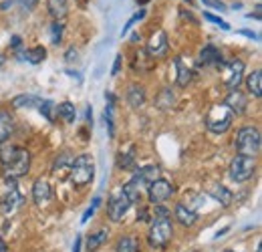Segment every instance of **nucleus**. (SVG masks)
Instances as JSON below:
<instances>
[{
  "mask_svg": "<svg viewBox=\"0 0 262 252\" xmlns=\"http://www.w3.org/2000/svg\"><path fill=\"white\" fill-rule=\"evenodd\" d=\"M137 220H139V222H149V212H147L145 208H141V210L137 212Z\"/></svg>",
  "mask_w": 262,
  "mask_h": 252,
  "instance_id": "58836bf2",
  "label": "nucleus"
},
{
  "mask_svg": "<svg viewBox=\"0 0 262 252\" xmlns=\"http://www.w3.org/2000/svg\"><path fill=\"white\" fill-rule=\"evenodd\" d=\"M63 31H65V27H63L61 20H55V23L51 25V40H53V45H59V43H61Z\"/></svg>",
  "mask_w": 262,
  "mask_h": 252,
  "instance_id": "2f4dec72",
  "label": "nucleus"
},
{
  "mask_svg": "<svg viewBox=\"0 0 262 252\" xmlns=\"http://www.w3.org/2000/svg\"><path fill=\"white\" fill-rule=\"evenodd\" d=\"M107 238H109V230H105V228L97 230L95 234H89L87 236V252H97L107 242Z\"/></svg>",
  "mask_w": 262,
  "mask_h": 252,
  "instance_id": "5701e85b",
  "label": "nucleus"
},
{
  "mask_svg": "<svg viewBox=\"0 0 262 252\" xmlns=\"http://www.w3.org/2000/svg\"><path fill=\"white\" fill-rule=\"evenodd\" d=\"M69 178H71L75 188H85L87 184H91L93 178H95V161H93V158L89 154L77 156V158L73 159Z\"/></svg>",
  "mask_w": 262,
  "mask_h": 252,
  "instance_id": "f03ea898",
  "label": "nucleus"
},
{
  "mask_svg": "<svg viewBox=\"0 0 262 252\" xmlns=\"http://www.w3.org/2000/svg\"><path fill=\"white\" fill-rule=\"evenodd\" d=\"M81 244H83V240L77 238V240H75V246H73V252H81Z\"/></svg>",
  "mask_w": 262,
  "mask_h": 252,
  "instance_id": "c03bdc74",
  "label": "nucleus"
},
{
  "mask_svg": "<svg viewBox=\"0 0 262 252\" xmlns=\"http://www.w3.org/2000/svg\"><path fill=\"white\" fill-rule=\"evenodd\" d=\"M99 204H101V198H99V196H95V198H93V204H91V206L85 210V214H83V218H81V222H83V224H85V222H89V218L95 214V210L99 208Z\"/></svg>",
  "mask_w": 262,
  "mask_h": 252,
  "instance_id": "c9c22d12",
  "label": "nucleus"
},
{
  "mask_svg": "<svg viewBox=\"0 0 262 252\" xmlns=\"http://www.w3.org/2000/svg\"><path fill=\"white\" fill-rule=\"evenodd\" d=\"M173 67H176V73H178V75H176L178 87H188V85L192 83V79H194L192 69L182 61V57H176V59H173Z\"/></svg>",
  "mask_w": 262,
  "mask_h": 252,
  "instance_id": "dca6fc26",
  "label": "nucleus"
},
{
  "mask_svg": "<svg viewBox=\"0 0 262 252\" xmlns=\"http://www.w3.org/2000/svg\"><path fill=\"white\" fill-rule=\"evenodd\" d=\"M226 252H234V250H226Z\"/></svg>",
  "mask_w": 262,
  "mask_h": 252,
  "instance_id": "864d4df0",
  "label": "nucleus"
},
{
  "mask_svg": "<svg viewBox=\"0 0 262 252\" xmlns=\"http://www.w3.org/2000/svg\"><path fill=\"white\" fill-rule=\"evenodd\" d=\"M173 216H176V220L180 222L182 226H186V228H190V226H194L198 222V214L194 210H190L184 202H180L178 206H176V210H173Z\"/></svg>",
  "mask_w": 262,
  "mask_h": 252,
  "instance_id": "f3484780",
  "label": "nucleus"
},
{
  "mask_svg": "<svg viewBox=\"0 0 262 252\" xmlns=\"http://www.w3.org/2000/svg\"><path fill=\"white\" fill-rule=\"evenodd\" d=\"M234 121V113L230 111L228 107L222 103V105H214L210 107L208 115H206V129L210 133H216V135H222L226 133Z\"/></svg>",
  "mask_w": 262,
  "mask_h": 252,
  "instance_id": "20e7f679",
  "label": "nucleus"
},
{
  "mask_svg": "<svg viewBox=\"0 0 262 252\" xmlns=\"http://www.w3.org/2000/svg\"><path fill=\"white\" fill-rule=\"evenodd\" d=\"M204 18H206V20H210V23H214V25H218L222 31H230L228 23H226V20H222L220 16H214L212 12H204Z\"/></svg>",
  "mask_w": 262,
  "mask_h": 252,
  "instance_id": "72a5a7b5",
  "label": "nucleus"
},
{
  "mask_svg": "<svg viewBox=\"0 0 262 252\" xmlns=\"http://www.w3.org/2000/svg\"><path fill=\"white\" fill-rule=\"evenodd\" d=\"M173 184L171 182H167L164 178H158L156 182H151L149 186H147V200L154 204V206H158V204H164L167 202L171 196H173Z\"/></svg>",
  "mask_w": 262,
  "mask_h": 252,
  "instance_id": "6e6552de",
  "label": "nucleus"
},
{
  "mask_svg": "<svg viewBox=\"0 0 262 252\" xmlns=\"http://www.w3.org/2000/svg\"><path fill=\"white\" fill-rule=\"evenodd\" d=\"M4 61H6V59H4V55H0V67L4 65Z\"/></svg>",
  "mask_w": 262,
  "mask_h": 252,
  "instance_id": "09e8293b",
  "label": "nucleus"
},
{
  "mask_svg": "<svg viewBox=\"0 0 262 252\" xmlns=\"http://www.w3.org/2000/svg\"><path fill=\"white\" fill-rule=\"evenodd\" d=\"M198 63L202 67H220L224 63L222 51L218 47H214V45H206L198 55Z\"/></svg>",
  "mask_w": 262,
  "mask_h": 252,
  "instance_id": "4468645a",
  "label": "nucleus"
},
{
  "mask_svg": "<svg viewBox=\"0 0 262 252\" xmlns=\"http://www.w3.org/2000/svg\"><path fill=\"white\" fill-rule=\"evenodd\" d=\"M6 180H20L31 172V152L25 148H18L16 156L10 159L6 165H2Z\"/></svg>",
  "mask_w": 262,
  "mask_h": 252,
  "instance_id": "39448f33",
  "label": "nucleus"
},
{
  "mask_svg": "<svg viewBox=\"0 0 262 252\" xmlns=\"http://www.w3.org/2000/svg\"><path fill=\"white\" fill-rule=\"evenodd\" d=\"M73 156L71 154H59L57 158H55V163H53V174H57V176H63L65 172H71V165H73Z\"/></svg>",
  "mask_w": 262,
  "mask_h": 252,
  "instance_id": "bb28decb",
  "label": "nucleus"
},
{
  "mask_svg": "<svg viewBox=\"0 0 262 252\" xmlns=\"http://www.w3.org/2000/svg\"><path fill=\"white\" fill-rule=\"evenodd\" d=\"M10 47H12L14 51H18V49H20V36H12V40H10Z\"/></svg>",
  "mask_w": 262,
  "mask_h": 252,
  "instance_id": "a19ab883",
  "label": "nucleus"
},
{
  "mask_svg": "<svg viewBox=\"0 0 262 252\" xmlns=\"http://www.w3.org/2000/svg\"><path fill=\"white\" fill-rule=\"evenodd\" d=\"M53 198V188L47 178H36L33 184V200L36 206H45Z\"/></svg>",
  "mask_w": 262,
  "mask_h": 252,
  "instance_id": "2eb2a0df",
  "label": "nucleus"
},
{
  "mask_svg": "<svg viewBox=\"0 0 262 252\" xmlns=\"http://www.w3.org/2000/svg\"><path fill=\"white\" fill-rule=\"evenodd\" d=\"M186 2H188V4H192V2H194V0H186Z\"/></svg>",
  "mask_w": 262,
  "mask_h": 252,
  "instance_id": "603ef678",
  "label": "nucleus"
},
{
  "mask_svg": "<svg viewBox=\"0 0 262 252\" xmlns=\"http://www.w3.org/2000/svg\"><path fill=\"white\" fill-rule=\"evenodd\" d=\"M38 111H40V115L49 121V123H55V113H57V105L53 103V101H40V105H38Z\"/></svg>",
  "mask_w": 262,
  "mask_h": 252,
  "instance_id": "7c9ffc66",
  "label": "nucleus"
},
{
  "mask_svg": "<svg viewBox=\"0 0 262 252\" xmlns=\"http://www.w3.org/2000/svg\"><path fill=\"white\" fill-rule=\"evenodd\" d=\"M208 194H210L216 202H220L224 208L230 206V204H232V200H234V194H232L226 186H222V184H214V186H210V188H208Z\"/></svg>",
  "mask_w": 262,
  "mask_h": 252,
  "instance_id": "a211bd4d",
  "label": "nucleus"
},
{
  "mask_svg": "<svg viewBox=\"0 0 262 252\" xmlns=\"http://www.w3.org/2000/svg\"><path fill=\"white\" fill-rule=\"evenodd\" d=\"M16 53H18V57H20L23 61H29L31 65L42 63V61H45V57H47V49H45V47H34V49H29V51L18 49Z\"/></svg>",
  "mask_w": 262,
  "mask_h": 252,
  "instance_id": "412c9836",
  "label": "nucleus"
},
{
  "mask_svg": "<svg viewBox=\"0 0 262 252\" xmlns=\"http://www.w3.org/2000/svg\"><path fill=\"white\" fill-rule=\"evenodd\" d=\"M206 6H212V8H216V10H226V6L220 2V0H202Z\"/></svg>",
  "mask_w": 262,
  "mask_h": 252,
  "instance_id": "e433bc0d",
  "label": "nucleus"
},
{
  "mask_svg": "<svg viewBox=\"0 0 262 252\" xmlns=\"http://www.w3.org/2000/svg\"><path fill=\"white\" fill-rule=\"evenodd\" d=\"M224 105L228 107L234 115H244L248 109V97L242 93L240 89H232L228 97L224 99Z\"/></svg>",
  "mask_w": 262,
  "mask_h": 252,
  "instance_id": "ddd939ff",
  "label": "nucleus"
},
{
  "mask_svg": "<svg viewBox=\"0 0 262 252\" xmlns=\"http://www.w3.org/2000/svg\"><path fill=\"white\" fill-rule=\"evenodd\" d=\"M246 87H248L250 95H254L256 99H260L262 97V71L260 69L252 71V73L246 77Z\"/></svg>",
  "mask_w": 262,
  "mask_h": 252,
  "instance_id": "4be33fe9",
  "label": "nucleus"
},
{
  "mask_svg": "<svg viewBox=\"0 0 262 252\" xmlns=\"http://www.w3.org/2000/svg\"><path fill=\"white\" fill-rule=\"evenodd\" d=\"M16 152H18V145H14V143H10V141L0 143V163L6 165L10 159L16 156Z\"/></svg>",
  "mask_w": 262,
  "mask_h": 252,
  "instance_id": "c756f323",
  "label": "nucleus"
},
{
  "mask_svg": "<svg viewBox=\"0 0 262 252\" xmlns=\"http://www.w3.org/2000/svg\"><path fill=\"white\" fill-rule=\"evenodd\" d=\"M47 8L55 20H61L69 12V0H47Z\"/></svg>",
  "mask_w": 262,
  "mask_h": 252,
  "instance_id": "b1692460",
  "label": "nucleus"
},
{
  "mask_svg": "<svg viewBox=\"0 0 262 252\" xmlns=\"http://www.w3.org/2000/svg\"><path fill=\"white\" fill-rule=\"evenodd\" d=\"M65 59H67V61H75V59H77V51H75V49H73V47H71V49H69V51H67Z\"/></svg>",
  "mask_w": 262,
  "mask_h": 252,
  "instance_id": "ea45409f",
  "label": "nucleus"
},
{
  "mask_svg": "<svg viewBox=\"0 0 262 252\" xmlns=\"http://www.w3.org/2000/svg\"><path fill=\"white\" fill-rule=\"evenodd\" d=\"M40 101H42V99L36 97V95H16L10 105L16 107V109H29V107H38Z\"/></svg>",
  "mask_w": 262,
  "mask_h": 252,
  "instance_id": "393cba45",
  "label": "nucleus"
},
{
  "mask_svg": "<svg viewBox=\"0 0 262 252\" xmlns=\"http://www.w3.org/2000/svg\"><path fill=\"white\" fill-rule=\"evenodd\" d=\"M256 172V158H250V156H234V159L230 161L228 167V176L232 182H246L252 178V174Z\"/></svg>",
  "mask_w": 262,
  "mask_h": 252,
  "instance_id": "423d86ee",
  "label": "nucleus"
},
{
  "mask_svg": "<svg viewBox=\"0 0 262 252\" xmlns=\"http://www.w3.org/2000/svg\"><path fill=\"white\" fill-rule=\"evenodd\" d=\"M167 49H169V43H167L165 31H162V29L156 31L151 34L149 43H147V55L151 59H158V57H164L165 53H167Z\"/></svg>",
  "mask_w": 262,
  "mask_h": 252,
  "instance_id": "f8f14e48",
  "label": "nucleus"
},
{
  "mask_svg": "<svg viewBox=\"0 0 262 252\" xmlns=\"http://www.w3.org/2000/svg\"><path fill=\"white\" fill-rule=\"evenodd\" d=\"M121 188H123V192L127 194L131 206H133V204H141V192L135 188V186H131L129 182H127V184H125V186H121Z\"/></svg>",
  "mask_w": 262,
  "mask_h": 252,
  "instance_id": "473e14b6",
  "label": "nucleus"
},
{
  "mask_svg": "<svg viewBox=\"0 0 262 252\" xmlns=\"http://www.w3.org/2000/svg\"><path fill=\"white\" fill-rule=\"evenodd\" d=\"M57 113L59 117H63L67 123H75V117H77V111H75V105L71 101H65L61 105H57Z\"/></svg>",
  "mask_w": 262,
  "mask_h": 252,
  "instance_id": "c85d7f7f",
  "label": "nucleus"
},
{
  "mask_svg": "<svg viewBox=\"0 0 262 252\" xmlns=\"http://www.w3.org/2000/svg\"><path fill=\"white\" fill-rule=\"evenodd\" d=\"M173 236V224L167 216H156L151 218L149 232H147V242L151 248H164Z\"/></svg>",
  "mask_w": 262,
  "mask_h": 252,
  "instance_id": "7ed1b4c3",
  "label": "nucleus"
},
{
  "mask_svg": "<svg viewBox=\"0 0 262 252\" xmlns=\"http://www.w3.org/2000/svg\"><path fill=\"white\" fill-rule=\"evenodd\" d=\"M14 131V121L6 111H0V143L8 141V137Z\"/></svg>",
  "mask_w": 262,
  "mask_h": 252,
  "instance_id": "a878e982",
  "label": "nucleus"
},
{
  "mask_svg": "<svg viewBox=\"0 0 262 252\" xmlns=\"http://www.w3.org/2000/svg\"><path fill=\"white\" fill-rule=\"evenodd\" d=\"M23 4H25L27 8H33L34 4H36V0H23Z\"/></svg>",
  "mask_w": 262,
  "mask_h": 252,
  "instance_id": "a18cd8bd",
  "label": "nucleus"
},
{
  "mask_svg": "<svg viewBox=\"0 0 262 252\" xmlns=\"http://www.w3.org/2000/svg\"><path fill=\"white\" fill-rule=\"evenodd\" d=\"M242 77H244V63L242 61L234 59V61L226 63V67H224V85L228 87L230 91L240 87Z\"/></svg>",
  "mask_w": 262,
  "mask_h": 252,
  "instance_id": "9d476101",
  "label": "nucleus"
},
{
  "mask_svg": "<svg viewBox=\"0 0 262 252\" xmlns=\"http://www.w3.org/2000/svg\"><path fill=\"white\" fill-rule=\"evenodd\" d=\"M137 2H141V4H145V2H147V0H137Z\"/></svg>",
  "mask_w": 262,
  "mask_h": 252,
  "instance_id": "3c124183",
  "label": "nucleus"
},
{
  "mask_svg": "<svg viewBox=\"0 0 262 252\" xmlns=\"http://www.w3.org/2000/svg\"><path fill=\"white\" fill-rule=\"evenodd\" d=\"M119 69H121V55L115 57V63H113V69H111V75H119Z\"/></svg>",
  "mask_w": 262,
  "mask_h": 252,
  "instance_id": "4c0bfd02",
  "label": "nucleus"
},
{
  "mask_svg": "<svg viewBox=\"0 0 262 252\" xmlns=\"http://www.w3.org/2000/svg\"><path fill=\"white\" fill-rule=\"evenodd\" d=\"M0 252H8V246H6V242L0 238Z\"/></svg>",
  "mask_w": 262,
  "mask_h": 252,
  "instance_id": "49530a36",
  "label": "nucleus"
},
{
  "mask_svg": "<svg viewBox=\"0 0 262 252\" xmlns=\"http://www.w3.org/2000/svg\"><path fill=\"white\" fill-rule=\"evenodd\" d=\"M117 165L121 170H133L135 167V145H129L127 150H121L117 156Z\"/></svg>",
  "mask_w": 262,
  "mask_h": 252,
  "instance_id": "cd10ccee",
  "label": "nucleus"
},
{
  "mask_svg": "<svg viewBox=\"0 0 262 252\" xmlns=\"http://www.w3.org/2000/svg\"><path fill=\"white\" fill-rule=\"evenodd\" d=\"M87 121H89V125L93 127V109H91V105L87 107Z\"/></svg>",
  "mask_w": 262,
  "mask_h": 252,
  "instance_id": "79ce46f5",
  "label": "nucleus"
},
{
  "mask_svg": "<svg viewBox=\"0 0 262 252\" xmlns=\"http://www.w3.org/2000/svg\"><path fill=\"white\" fill-rule=\"evenodd\" d=\"M256 252H260V242H258V244H256Z\"/></svg>",
  "mask_w": 262,
  "mask_h": 252,
  "instance_id": "8fccbe9b",
  "label": "nucleus"
},
{
  "mask_svg": "<svg viewBox=\"0 0 262 252\" xmlns=\"http://www.w3.org/2000/svg\"><path fill=\"white\" fill-rule=\"evenodd\" d=\"M139 38H141V36H139V32H133V34H131V40H133V43H137Z\"/></svg>",
  "mask_w": 262,
  "mask_h": 252,
  "instance_id": "de8ad7c7",
  "label": "nucleus"
},
{
  "mask_svg": "<svg viewBox=\"0 0 262 252\" xmlns=\"http://www.w3.org/2000/svg\"><path fill=\"white\" fill-rule=\"evenodd\" d=\"M23 204H25V198H23V194L16 190V182H14V184H10L8 192L4 194L0 208H2V212H4L6 216H10V214H14Z\"/></svg>",
  "mask_w": 262,
  "mask_h": 252,
  "instance_id": "9b49d317",
  "label": "nucleus"
},
{
  "mask_svg": "<svg viewBox=\"0 0 262 252\" xmlns=\"http://www.w3.org/2000/svg\"><path fill=\"white\" fill-rule=\"evenodd\" d=\"M158 178H160V167L158 165H145V167L135 170V174H133V178L129 180V184L135 186L137 190H141V188H147Z\"/></svg>",
  "mask_w": 262,
  "mask_h": 252,
  "instance_id": "1a4fd4ad",
  "label": "nucleus"
},
{
  "mask_svg": "<svg viewBox=\"0 0 262 252\" xmlns=\"http://www.w3.org/2000/svg\"><path fill=\"white\" fill-rule=\"evenodd\" d=\"M244 36H248V38H254V40H258V34H254L252 31H240Z\"/></svg>",
  "mask_w": 262,
  "mask_h": 252,
  "instance_id": "37998d69",
  "label": "nucleus"
},
{
  "mask_svg": "<svg viewBox=\"0 0 262 252\" xmlns=\"http://www.w3.org/2000/svg\"><path fill=\"white\" fill-rule=\"evenodd\" d=\"M115 252H141V242L133 234L121 236L117 240V244H115Z\"/></svg>",
  "mask_w": 262,
  "mask_h": 252,
  "instance_id": "aec40b11",
  "label": "nucleus"
},
{
  "mask_svg": "<svg viewBox=\"0 0 262 252\" xmlns=\"http://www.w3.org/2000/svg\"><path fill=\"white\" fill-rule=\"evenodd\" d=\"M131 208V202L127 198V194L123 192V188H119L117 192L111 194L109 202H107V214L113 222H123V218L127 216Z\"/></svg>",
  "mask_w": 262,
  "mask_h": 252,
  "instance_id": "0eeeda50",
  "label": "nucleus"
},
{
  "mask_svg": "<svg viewBox=\"0 0 262 252\" xmlns=\"http://www.w3.org/2000/svg\"><path fill=\"white\" fill-rule=\"evenodd\" d=\"M127 101L133 109H139L145 103V87L139 83H131L127 87Z\"/></svg>",
  "mask_w": 262,
  "mask_h": 252,
  "instance_id": "6ab92c4d",
  "label": "nucleus"
},
{
  "mask_svg": "<svg viewBox=\"0 0 262 252\" xmlns=\"http://www.w3.org/2000/svg\"><path fill=\"white\" fill-rule=\"evenodd\" d=\"M143 16H145V10H143V8H141V10H139V12H135V14H133V16H131L129 20H127V25H125V27H123V29H121V36H125V34H127V31H129L131 27H133V25H135V23H137V20H141V18H143Z\"/></svg>",
  "mask_w": 262,
  "mask_h": 252,
  "instance_id": "f704fd0d",
  "label": "nucleus"
},
{
  "mask_svg": "<svg viewBox=\"0 0 262 252\" xmlns=\"http://www.w3.org/2000/svg\"><path fill=\"white\" fill-rule=\"evenodd\" d=\"M234 145H236L238 154L256 158V156L260 154V148H262V135H260V131H258V127L248 125V127L238 129L236 139H234Z\"/></svg>",
  "mask_w": 262,
  "mask_h": 252,
  "instance_id": "f257e3e1",
  "label": "nucleus"
}]
</instances>
